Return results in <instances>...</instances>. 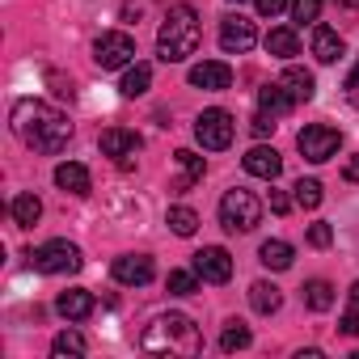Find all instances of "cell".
<instances>
[{"label": "cell", "mask_w": 359, "mask_h": 359, "mask_svg": "<svg viewBox=\"0 0 359 359\" xmlns=\"http://www.w3.org/2000/svg\"><path fill=\"white\" fill-rule=\"evenodd\" d=\"M173 165H177V177H173V191L177 195H187L195 182H203V169H208L203 156H195V152L182 148V152H173Z\"/></svg>", "instance_id": "cell-15"}, {"label": "cell", "mask_w": 359, "mask_h": 359, "mask_svg": "<svg viewBox=\"0 0 359 359\" xmlns=\"http://www.w3.org/2000/svg\"><path fill=\"white\" fill-rule=\"evenodd\" d=\"M346 296H351V309H359V279L351 283V292H346Z\"/></svg>", "instance_id": "cell-39"}, {"label": "cell", "mask_w": 359, "mask_h": 359, "mask_svg": "<svg viewBox=\"0 0 359 359\" xmlns=\"http://www.w3.org/2000/svg\"><path fill=\"white\" fill-rule=\"evenodd\" d=\"M292 106H296V102L287 97V89H283L279 81H275V85H262V89H258V110H262V114H271V118H283V114H287Z\"/></svg>", "instance_id": "cell-20"}, {"label": "cell", "mask_w": 359, "mask_h": 359, "mask_svg": "<svg viewBox=\"0 0 359 359\" xmlns=\"http://www.w3.org/2000/svg\"><path fill=\"white\" fill-rule=\"evenodd\" d=\"M279 85L287 89V97H292V102H309V97L317 93V81H313V72H309V68H296V64H287V68H283Z\"/></svg>", "instance_id": "cell-18"}, {"label": "cell", "mask_w": 359, "mask_h": 359, "mask_svg": "<svg viewBox=\"0 0 359 359\" xmlns=\"http://www.w3.org/2000/svg\"><path fill=\"white\" fill-rule=\"evenodd\" d=\"M110 275H114V283H123V287H144V283H152L156 266H152L148 254H123V258H114Z\"/></svg>", "instance_id": "cell-9"}, {"label": "cell", "mask_w": 359, "mask_h": 359, "mask_svg": "<svg viewBox=\"0 0 359 359\" xmlns=\"http://www.w3.org/2000/svg\"><path fill=\"white\" fill-rule=\"evenodd\" d=\"M258 220H262V203H258L254 191H245V187L224 191V199H220V224H224V233H254Z\"/></svg>", "instance_id": "cell-4"}, {"label": "cell", "mask_w": 359, "mask_h": 359, "mask_svg": "<svg viewBox=\"0 0 359 359\" xmlns=\"http://www.w3.org/2000/svg\"><path fill=\"white\" fill-rule=\"evenodd\" d=\"M342 177H346V182H359V156H351V161H346Z\"/></svg>", "instance_id": "cell-38"}, {"label": "cell", "mask_w": 359, "mask_h": 359, "mask_svg": "<svg viewBox=\"0 0 359 359\" xmlns=\"http://www.w3.org/2000/svg\"><path fill=\"white\" fill-rule=\"evenodd\" d=\"M266 203H271V212H275V216H287V212H292V199H287L283 191H271V199H266Z\"/></svg>", "instance_id": "cell-35"}, {"label": "cell", "mask_w": 359, "mask_h": 359, "mask_svg": "<svg viewBox=\"0 0 359 359\" xmlns=\"http://www.w3.org/2000/svg\"><path fill=\"white\" fill-rule=\"evenodd\" d=\"M292 191H296V208H304V212L321 208V199H325V191H321L317 177H300V182H296Z\"/></svg>", "instance_id": "cell-29"}, {"label": "cell", "mask_w": 359, "mask_h": 359, "mask_svg": "<svg viewBox=\"0 0 359 359\" xmlns=\"http://www.w3.org/2000/svg\"><path fill=\"white\" fill-rule=\"evenodd\" d=\"M292 258H296V250H292L287 241H262V250H258V262H262L266 271H287Z\"/></svg>", "instance_id": "cell-22"}, {"label": "cell", "mask_w": 359, "mask_h": 359, "mask_svg": "<svg viewBox=\"0 0 359 359\" xmlns=\"http://www.w3.org/2000/svg\"><path fill=\"white\" fill-rule=\"evenodd\" d=\"M250 304H254V313H262V317H271V313H279V304H283V292L275 287V283H254L250 287Z\"/></svg>", "instance_id": "cell-23"}, {"label": "cell", "mask_w": 359, "mask_h": 359, "mask_svg": "<svg viewBox=\"0 0 359 359\" xmlns=\"http://www.w3.org/2000/svg\"><path fill=\"white\" fill-rule=\"evenodd\" d=\"M51 351H55V355H85V351H89V342H85L76 330H64V334H55Z\"/></svg>", "instance_id": "cell-31"}, {"label": "cell", "mask_w": 359, "mask_h": 359, "mask_svg": "<svg viewBox=\"0 0 359 359\" xmlns=\"http://www.w3.org/2000/svg\"><path fill=\"white\" fill-rule=\"evenodd\" d=\"M266 51H271L275 60H292V55L300 51V39H296V30H292V26H275V30L266 34Z\"/></svg>", "instance_id": "cell-21"}, {"label": "cell", "mask_w": 359, "mask_h": 359, "mask_svg": "<svg viewBox=\"0 0 359 359\" xmlns=\"http://www.w3.org/2000/svg\"><path fill=\"white\" fill-rule=\"evenodd\" d=\"M330 241H334V229H330L325 220H317V224H309V245H313V250H325Z\"/></svg>", "instance_id": "cell-33"}, {"label": "cell", "mask_w": 359, "mask_h": 359, "mask_svg": "<svg viewBox=\"0 0 359 359\" xmlns=\"http://www.w3.org/2000/svg\"><path fill=\"white\" fill-rule=\"evenodd\" d=\"M165 287H169L173 296H195V292H199V271H169Z\"/></svg>", "instance_id": "cell-30"}, {"label": "cell", "mask_w": 359, "mask_h": 359, "mask_svg": "<svg viewBox=\"0 0 359 359\" xmlns=\"http://www.w3.org/2000/svg\"><path fill=\"white\" fill-rule=\"evenodd\" d=\"M9 212H13L18 229H34L39 216H43V203H39V195H18V199L9 203Z\"/></svg>", "instance_id": "cell-25"}, {"label": "cell", "mask_w": 359, "mask_h": 359, "mask_svg": "<svg viewBox=\"0 0 359 359\" xmlns=\"http://www.w3.org/2000/svg\"><path fill=\"white\" fill-rule=\"evenodd\" d=\"M191 85H195V89H212V93H220V89L233 85V68H229L224 60H203V64L191 68Z\"/></svg>", "instance_id": "cell-13"}, {"label": "cell", "mask_w": 359, "mask_h": 359, "mask_svg": "<svg viewBox=\"0 0 359 359\" xmlns=\"http://www.w3.org/2000/svg\"><path fill=\"white\" fill-rule=\"evenodd\" d=\"M55 187L68 191V195H89L93 177H89V169L81 161H64V165H55Z\"/></svg>", "instance_id": "cell-16"}, {"label": "cell", "mask_w": 359, "mask_h": 359, "mask_svg": "<svg viewBox=\"0 0 359 359\" xmlns=\"http://www.w3.org/2000/svg\"><path fill=\"white\" fill-rule=\"evenodd\" d=\"M241 165H245V173H250V177H262V182H275V177L283 173V156H279L275 148H266V144L250 148V152L241 156Z\"/></svg>", "instance_id": "cell-12"}, {"label": "cell", "mask_w": 359, "mask_h": 359, "mask_svg": "<svg viewBox=\"0 0 359 359\" xmlns=\"http://www.w3.org/2000/svg\"><path fill=\"white\" fill-rule=\"evenodd\" d=\"M199 39H203V26H199V13L191 5H173L156 30V51L165 64H182L199 51Z\"/></svg>", "instance_id": "cell-3"}, {"label": "cell", "mask_w": 359, "mask_h": 359, "mask_svg": "<svg viewBox=\"0 0 359 359\" xmlns=\"http://www.w3.org/2000/svg\"><path fill=\"white\" fill-rule=\"evenodd\" d=\"M140 346H144L148 355H182V359H191V355L203 351V334H199V325H195L187 313H161V317H152V325L144 330Z\"/></svg>", "instance_id": "cell-2"}, {"label": "cell", "mask_w": 359, "mask_h": 359, "mask_svg": "<svg viewBox=\"0 0 359 359\" xmlns=\"http://www.w3.org/2000/svg\"><path fill=\"white\" fill-rule=\"evenodd\" d=\"M346 89H359V64H355V72H351V81H346Z\"/></svg>", "instance_id": "cell-40"}, {"label": "cell", "mask_w": 359, "mask_h": 359, "mask_svg": "<svg viewBox=\"0 0 359 359\" xmlns=\"http://www.w3.org/2000/svg\"><path fill=\"white\" fill-rule=\"evenodd\" d=\"M321 18V0H292V22L296 26H309Z\"/></svg>", "instance_id": "cell-32"}, {"label": "cell", "mask_w": 359, "mask_h": 359, "mask_svg": "<svg viewBox=\"0 0 359 359\" xmlns=\"http://www.w3.org/2000/svg\"><path fill=\"white\" fill-rule=\"evenodd\" d=\"M296 148H300V156H304V161L321 165V161H330V156L342 148V135H338V127H325V123H309V127L296 135Z\"/></svg>", "instance_id": "cell-7"}, {"label": "cell", "mask_w": 359, "mask_h": 359, "mask_svg": "<svg viewBox=\"0 0 359 359\" xmlns=\"http://www.w3.org/2000/svg\"><path fill=\"white\" fill-rule=\"evenodd\" d=\"M304 304H309L313 313H325V309L334 304V287H330L325 279H309V283H304Z\"/></svg>", "instance_id": "cell-27"}, {"label": "cell", "mask_w": 359, "mask_h": 359, "mask_svg": "<svg viewBox=\"0 0 359 359\" xmlns=\"http://www.w3.org/2000/svg\"><path fill=\"white\" fill-rule=\"evenodd\" d=\"M165 224H169L177 237H195V229H199V212H195V208H182V203H177V208H169Z\"/></svg>", "instance_id": "cell-26"}, {"label": "cell", "mask_w": 359, "mask_h": 359, "mask_svg": "<svg viewBox=\"0 0 359 359\" xmlns=\"http://www.w3.org/2000/svg\"><path fill=\"white\" fill-rule=\"evenodd\" d=\"M55 313H60L64 321H85V317L93 313V292H85V287L60 292V296H55Z\"/></svg>", "instance_id": "cell-17"}, {"label": "cell", "mask_w": 359, "mask_h": 359, "mask_svg": "<svg viewBox=\"0 0 359 359\" xmlns=\"http://www.w3.org/2000/svg\"><path fill=\"white\" fill-rule=\"evenodd\" d=\"M148 85H152V64H131L118 89H123V97H144Z\"/></svg>", "instance_id": "cell-24"}, {"label": "cell", "mask_w": 359, "mask_h": 359, "mask_svg": "<svg viewBox=\"0 0 359 359\" xmlns=\"http://www.w3.org/2000/svg\"><path fill=\"white\" fill-rule=\"evenodd\" d=\"M30 258H34V266H39L43 275H76V271L85 266L81 250H76L72 241H64V237H55V241L39 245V250H34Z\"/></svg>", "instance_id": "cell-6"}, {"label": "cell", "mask_w": 359, "mask_h": 359, "mask_svg": "<svg viewBox=\"0 0 359 359\" xmlns=\"http://www.w3.org/2000/svg\"><path fill=\"white\" fill-rule=\"evenodd\" d=\"M342 334H346V338L359 334V309H346V313H342Z\"/></svg>", "instance_id": "cell-37"}, {"label": "cell", "mask_w": 359, "mask_h": 359, "mask_svg": "<svg viewBox=\"0 0 359 359\" xmlns=\"http://www.w3.org/2000/svg\"><path fill=\"white\" fill-rule=\"evenodd\" d=\"M254 5H258V13H262V18H275V13H283V9H287V0H254Z\"/></svg>", "instance_id": "cell-36"}, {"label": "cell", "mask_w": 359, "mask_h": 359, "mask_svg": "<svg viewBox=\"0 0 359 359\" xmlns=\"http://www.w3.org/2000/svg\"><path fill=\"white\" fill-rule=\"evenodd\" d=\"M93 60H97V68H131L135 64V39L127 30H106L93 43Z\"/></svg>", "instance_id": "cell-8"}, {"label": "cell", "mask_w": 359, "mask_h": 359, "mask_svg": "<svg viewBox=\"0 0 359 359\" xmlns=\"http://www.w3.org/2000/svg\"><path fill=\"white\" fill-rule=\"evenodd\" d=\"M233 135H237V123H233V114L220 110V106H212V110H203V114L195 118V140H199L208 152H224V148L233 144Z\"/></svg>", "instance_id": "cell-5"}, {"label": "cell", "mask_w": 359, "mask_h": 359, "mask_svg": "<svg viewBox=\"0 0 359 359\" xmlns=\"http://www.w3.org/2000/svg\"><path fill=\"white\" fill-rule=\"evenodd\" d=\"M313 55H317V64H338L342 60V34L330 26H313Z\"/></svg>", "instance_id": "cell-19"}, {"label": "cell", "mask_w": 359, "mask_h": 359, "mask_svg": "<svg viewBox=\"0 0 359 359\" xmlns=\"http://www.w3.org/2000/svg\"><path fill=\"white\" fill-rule=\"evenodd\" d=\"M254 43H258V30H254L250 18L237 13V18H224V22H220V47H224L229 55H245Z\"/></svg>", "instance_id": "cell-10"}, {"label": "cell", "mask_w": 359, "mask_h": 359, "mask_svg": "<svg viewBox=\"0 0 359 359\" xmlns=\"http://www.w3.org/2000/svg\"><path fill=\"white\" fill-rule=\"evenodd\" d=\"M195 271H199L203 283H229V279H233V258H229V250H220V245H203V250L195 254Z\"/></svg>", "instance_id": "cell-11"}, {"label": "cell", "mask_w": 359, "mask_h": 359, "mask_svg": "<svg viewBox=\"0 0 359 359\" xmlns=\"http://www.w3.org/2000/svg\"><path fill=\"white\" fill-rule=\"evenodd\" d=\"M13 131L22 135V144H30L34 152H64L72 140V123L68 114H60L47 102H18L13 106Z\"/></svg>", "instance_id": "cell-1"}, {"label": "cell", "mask_w": 359, "mask_h": 359, "mask_svg": "<svg viewBox=\"0 0 359 359\" xmlns=\"http://www.w3.org/2000/svg\"><path fill=\"white\" fill-rule=\"evenodd\" d=\"M97 148H102V156H114V161H123V165H127V156H135V152H140V135H135V131H127V127H106V131H102V140H97Z\"/></svg>", "instance_id": "cell-14"}, {"label": "cell", "mask_w": 359, "mask_h": 359, "mask_svg": "<svg viewBox=\"0 0 359 359\" xmlns=\"http://www.w3.org/2000/svg\"><path fill=\"white\" fill-rule=\"evenodd\" d=\"M250 131H254V135H258V140H262V135H271V131H275V118H271V114H262V110H258V114H254V123H250Z\"/></svg>", "instance_id": "cell-34"}, {"label": "cell", "mask_w": 359, "mask_h": 359, "mask_svg": "<svg viewBox=\"0 0 359 359\" xmlns=\"http://www.w3.org/2000/svg\"><path fill=\"white\" fill-rule=\"evenodd\" d=\"M254 342V334H250V325H241V321H224V334H220V351H245Z\"/></svg>", "instance_id": "cell-28"}, {"label": "cell", "mask_w": 359, "mask_h": 359, "mask_svg": "<svg viewBox=\"0 0 359 359\" xmlns=\"http://www.w3.org/2000/svg\"><path fill=\"white\" fill-rule=\"evenodd\" d=\"M233 5H241V0H233Z\"/></svg>", "instance_id": "cell-41"}]
</instances>
